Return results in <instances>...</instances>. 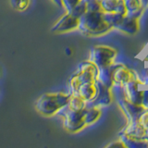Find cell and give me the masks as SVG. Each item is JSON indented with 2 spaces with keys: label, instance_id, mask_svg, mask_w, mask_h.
<instances>
[{
  "label": "cell",
  "instance_id": "cell-1",
  "mask_svg": "<svg viewBox=\"0 0 148 148\" xmlns=\"http://www.w3.org/2000/svg\"><path fill=\"white\" fill-rule=\"evenodd\" d=\"M71 94L65 92H48L42 95L37 100L35 108L37 111L46 117L58 114L65 106H67L71 100Z\"/></svg>",
  "mask_w": 148,
  "mask_h": 148
},
{
  "label": "cell",
  "instance_id": "cell-11",
  "mask_svg": "<svg viewBox=\"0 0 148 148\" xmlns=\"http://www.w3.org/2000/svg\"><path fill=\"white\" fill-rule=\"evenodd\" d=\"M97 92H98L97 83L90 82V83H84V84L81 85L78 88V90L75 94H72V95H76L79 97H81L82 100H84L86 103H89V102L92 101L95 98L97 95Z\"/></svg>",
  "mask_w": 148,
  "mask_h": 148
},
{
  "label": "cell",
  "instance_id": "cell-22",
  "mask_svg": "<svg viewBox=\"0 0 148 148\" xmlns=\"http://www.w3.org/2000/svg\"><path fill=\"white\" fill-rule=\"evenodd\" d=\"M85 2L87 6V12H103L101 0H85Z\"/></svg>",
  "mask_w": 148,
  "mask_h": 148
},
{
  "label": "cell",
  "instance_id": "cell-30",
  "mask_svg": "<svg viewBox=\"0 0 148 148\" xmlns=\"http://www.w3.org/2000/svg\"><path fill=\"white\" fill-rule=\"evenodd\" d=\"M146 82H148V73L146 74Z\"/></svg>",
  "mask_w": 148,
  "mask_h": 148
},
{
  "label": "cell",
  "instance_id": "cell-9",
  "mask_svg": "<svg viewBox=\"0 0 148 148\" xmlns=\"http://www.w3.org/2000/svg\"><path fill=\"white\" fill-rule=\"evenodd\" d=\"M97 87H98V92L95 98L87 103L86 106H95V108H105V106H109L113 102V92L112 88L106 87L101 83L97 82Z\"/></svg>",
  "mask_w": 148,
  "mask_h": 148
},
{
  "label": "cell",
  "instance_id": "cell-21",
  "mask_svg": "<svg viewBox=\"0 0 148 148\" xmlns=\"http://www.w3.org/2000/svg\"><path fill=\"white\" fill-rule=\"evenodd\" d=\"M86 12H87V6H86L85 0H81V2L78 5H76V7L73 8V9L69 13H71L73 16L80 18L82 15H84Z\"/></svg>",
  "mask_w": 148,
  "mask_h": 148
},
{
  "label": "cell",
  "instance_id": "cell-16",
  "mask_svg": "<svg viewBox=\"0 0 148 148\" xmlns=\"http://www.w3.org/2000/svg\"><path fill=\"white\" fill-rule=\"evenodd\" d=\"M124 2L127 8V16L140 18L145 8L142 0H124Z\"/></svg>",
  "mask_w": 148,
  "mask_h": 148
},
{
  "label": "cell",
  "instance_id": "cell-20",
  "mask_svg": "<svg viewBox=\"0 0 148 148\" xmlns=\"http://www.w3.org/2000/svg\"><path fill=\"white\" fill-rule=\"evenodd\" d=\"M86 105H87V103L84 100H82L81 97H79L76 95L71 94V100H69L67 108L69 109H73V110H80V109L85 108Z\"/></svg>",
  "mask_w": 148,
  "mask_h": 148
},
{
  "label": "cell",
  "instance_id": "cell-12",
  "mask_svg": "<svg viewBox=\"0 0 148 148\" xmlns=\"http://www.w3.org/2000/svg\"><path fill=\"white\" fill-rule=\"evenodd\" d=\"M122 32L130 34V35H133L137 34L140 29V24H139V18H133V17H130V16H124L123 20L115 28Z\"/></svg>",
  "mask_w": 148,
  "mask_h": 148
},
{
  "label": "cell",
  "instance_id": "cell-28",
  "mask_svg": "<svg viewBox=\"0 0 148 148\" xmlns=\"http://www.w3.org/2000/svg\"><path fill=\"white\" fill-rule=\"evenodd\" d=\"M53 1L58 5V7H61L62 8V3H61V0H53Z\"/></svg>",
  "mask_w": 148,
  "mask_h": 148
},
{
  "label": "cell",
  "instance_id": "cell-2",
  "mask_svg": "<svg viewBox=\"0 0 148 148\" xmlns=\"http://www.w3.org/2000/svg\"><path fill=\"white\" fill-rule=\"evenodd\" d=\"M108 22L105 21L103 12H86L80 18L78 30L87 36H99L112 30Z\"/></svg>",
  "mask_w": 148,
  "mask_h": 148
},
{
  "label": "cell",
  "instance_id": "cell-15",
  "mask_svg": "<svg viewBox=\"0 0 148 148\" xmlns=\"http://www.w3.org/2000/svg\"><path fill=\"white\" fill-rule=\"evenodd\" d=\"M114 65L115 64L108 68L98 69V74H97L96 77V82L106 87L112 88L114 86V80H113Z\"/></svg>",
  "mask_w": 148,
  "mask_h": 148
},
{
  "label": "cell",
  "instance_id": "cell-14",
  "mask_svg": "<svg viewBox=\"0 0 148 148\" xmlns=\"http://www.w3.org/2000/svg\"><path fill=\"white\" fill-rule=\"evenodd\" d=\"M103 12H117L122 15H127V8L124 0H102Z\"/></svg>",
  "mask_w": 148,
  "mask_h": 148
},
{
  "label": "cell",
  "instance_id": "cell-6",
  "mask_svg": "<svg viewBox=\"0 0 148 148\" xmlns=\"http://www.w3.org/2000/svg\"><path fill=\"white\" fill-rule=\"evenodd\" d=\"M139 76L133 69L128 68L123 64H115L113 71L114 85L124 86L126 83L138 79Z\"/></svg>",
  "mask_w": 148,
  "mask_h": 148
},
{
  "label": "cell",
  "instance_id": "cell-18",
  "mask_svg": "<svg viewBox=\"0 0 148 148\" xmlns=\"http://www.w3.org/2000/svg\"><path fill=\"white\" fill-rule=\"evenodd\" d=\"M102 111L99 108L86 106V124L87 126L95 123L101 117Z\"/></svg>",
  "mask_w": 148,
  "mask_h": 148
},
{
  "label": "cell",
  "instance_id": "cell-19",
  "mask_svg": "<svg viewBox=\"0 0 148 148\" xmlns=\"http://www.w3.org/2000/svg\"><path fill=\"white\" fill-rule=\"evenodd\" d=\"M104 15V18L105 21L108 23V24L115 29L117 27L121 21L123 20L124 15L120 13H117V12H103Z\"/></svg>",
  "mask_w": 148,
  "mask_h": 148
},
{
  "label": "cell",
  "instance_id": "cell-3",
  "mask_svg": "<svg viewBox=\"0 0 148 148\" xmlns=\"http://www.w3.org/2000/svg\"><path fill=\"white\" fill-rule=\"evenodd\" d=\"M97 74H98V68L91 60L81 63L79 65L78 69L69 79L71 94H75L78 88L84 83L96 82Z\"/></svg>",
  "mask_w": 148,
  "mask_h": 148
},
{
  "label": "cell",
  "instance_id": "cell-10",
  "mask_svg": "<svg viewBox=\"0 0 148 148\" xmlns=\"http://www.w3.org/2000/svg\"><path fill=\"white\" fill-rule=\"evenodd\" d=\"M119 108H121L122 112L124 113L125 117L127 118L128 122L137 121L141 114L145 111L142 105L134 104L132 102H130L126 98H121L118 100Z\"/></svg>",
  "mask_w": 148,
  "mask_h": 148
},
{
  "label": "cell",
  "instance_id": "cell-24",
  "mask_svg": "<svg viewBox=\"0 0 148 148\" xmlns=\"http://www.w3.org/2000/svg\"><path fill=\"white\" fill-rule=\"evenodd\" d=\"M81 2V0H61L62 3V8H64L67 10V12H71L73 8L76 7Z\"/></svg>",
  "mask_w": 148,
  "mask_h": 148
},
{
  "label": "cell",
  "instance_id": "cell-8",
  "mask_svg": "<svg viewBox=\"0 0 148 148\" xmlns=\"http://www.w3.org/2000/svg\"><path fill=\"white\" fill-rule=\"evenodd\" d=\"M79 24H80V18L73 16L71 13L67 12L56 22V24L52 27L51 31L56 32V34L67 32L78 29Z\"/></svg>",
  "mask_w": 148,
  "mask_h": 148
},
{
  "label": "cell",
  "instance_id": "cell-17",
  "mask_svg": "<svg viewBox=\"0 0 148 148\" xmlns=\"http://www.w3.org/2000/svg\"><path fill=\"white\" fill-rule=\"evenodd\" d=\"M119 138L124 142L126 147L148 148V138H137L126 134H119Z\"/></svg>",
  "mask_w": 148,
  "mask_h": 148
},
{
  "label": "cell",
  "instance_id": "cell-7",
  "mask_svg": "<svg viewBox=\"0 0 148 148\" xmlns=\"http://www.w3.org/2000/svg\"><path fill=\"white\" fill-rule=\"evenodd\" d=\"M141 86H145V83L140 78L126 83L123 86L125 92V98L134 104L142 105L143 89H140Z\"/></svg>",
  "mask_w": 148,
  "mask_h": 148
},
{
  "label": "cell",
  "instance_id": "cell-27",
  "mask_svg": "<svg viewBox=\"0 0 148 148\" xmlns=\"http://www.w3.org/2000/svg\"><path fill=\"white\" fill-rule=\"evenodd\" d=\"M106 147H124V148H126V145H125L121 139H119V141H115L113 143H109V145H106Z\"/></svg>",
  "mask_w": 148,
  "mask_h": 148
},
{
  "label": "cell",
  "instance_id": "cell-23",
  "mask_svg": "<svg viewBox=\"0 0 148 148\" xmlns=\"http://www.w3.org/2000/svg\"><path fill=\"white\" fill-rule=\"evenodd\" d=\"M10 4L14 9L18 11H24L30 5V0H10Z\"/></svg>",
  "mask_w": 148,
  "mask_h": 148
},
{
  "label": "cell",
  "instance_id": "cell-29",
  "mask_svg": "<svg viewBox=\"0 0 148 148\" xmlns=\"http://www.w3.org/2000/svg\"><path fill=\"white\" fill-rule=\"evenodd\" d=\"M145 60H147V61H148V54H147V56H146V57H145Z\"/></svg>",
  "mask_w": 148,
  "mask_h": 148
},
{
  "label": "cell",
  "instance_id": "cell-31",
  "mask_svg": "<svg viewBox=\"0 0 148 148\" xmlns=\"http://www.w3.org/2000/svg\"><path fill=\"white\" fill-rule=\"evenodd\" d=\"M101 1H102V0H101Z\"/></svg>",
  "mask_w": 148,
  "mask_h": 148
},
{
  "label": "cell",
  "instance_id": "cell-4",
  "mask_svg": "<svg viewBox=\"0 0 148 148\" xmlns=\"http://www.w3.org/2000/svg\"><path fill=\"white\" fill-rule=\"evenodd\" d=\"M58 114L63 118V126L69 132H79L87 126L86 108L80 110H73L65 106Z\"/></svg>",
  "mask_w": 148,
  "mask_h": 148
},
{
  "label": "cell",
  "instance_id": "cell-5",
  "mask_svg": "<svg viewBox=\"0 0 148 148\" xmlns=\"http://www.w3.org/2000/svg\"><path fill=\"white\" fill-rule=\"evenodd\" d=\"M118 51L108 45H95L91 50L90 59L98 69L112 66L117 58Z\"/></svg>",
  "mask_w": 148,
  "mask_h": 148
},
{
  "label": "cell",
  "instance_id": "cell-26",
  "mask_svg": "<svg viewBox=\"0 0 148 148\" xmlns=\"http://www.w3.org/2000/svg\"><path fill=\"white\" fill-rule=\"evenodd\" d=\"M142 106L145 110H148V89H143V95L142 100Z\"/></svg>",
  "mask_w": 148,
  "mask_h": 148
},
{
  "label": "cell",
  "instance_id": "cell-25",
  "mask_svg": "<svg viewBox=\"0 0 148 148\" xmlns=\"http://www.w3.org/2000/svg\"><path fill=\"white\" fill-rule=\"evenodd\" d=\"M138 121L145 128V130L148 132V110L143 111V112L141 114V116L139 117Z\"/></svg>",
  "mask_w": 148,
  "mask_h": 148
},
{
  "label": "cell",
  "instance_id": "cell-13",
  "mask_svg": "<svg viewBox=\"0 0 148 148\" xmlns=\"http://www.w3.org/2000/svg\"><path fill=\"white\" fill-rule=\"evenodd\" d=\"M119 134H126V135L137 138H148L147 131L138 120L133 122H128Z\"/></svg>",
  "mask_w": 148,
  "mask_h": 148
}]
</instances>
